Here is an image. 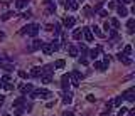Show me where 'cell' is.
Masks as SVG:
<instances>
[{
  "instance_id": "cell-18",
  "label": "cell",
  "mask_w": 135,
  "mask_h": 116,
  "mask_svg": "<svg viewBox=\"0 0 135 116\" xmlns=\"http://www.w3.org/2000/svg\"><path fill=\"white\" fill-rule=\"evenodd\" d=\"M41 45H42V42H41V40H34V42H32V47L31 49H29V51H37V49H41Z\"/></svg>"
},
{
  "instance_id": "cell-14",
  "label": "cell",
  "mask_w": 135,
  "mask_h": 116,
  "mask_svg": "<svg viewBox=\"0 0 135 116\" xmlns=\"http://www.w3.org/2000/svg\"><path fill=\"white\" fill-rule=\"evenodd\" d=\"M19 89H20V93H31L34 88H32V84H20Z\"/></svg>"
},
{
  "instance_id": "cell-35",
  "label": "cell",
  "mask_w": 135,
  "mask_h": 116,
  "mask_svg": "<svg viewBox=\"0 0 135 116\" xmlns=\"http://www.w3.org/2000/svg\"><path fill=\"white\" fill-rule=\"evenodd\" d=\"M79 62H81L83 66H86V64H88V57H84V56H83L81 59H79Z\"/></svg>"
},
{
  "instance_id": "cell-5",
  "label": "cell",
  "mask_w": 135,
  "mask_h": 116,
  "mask_svg": "<svg viewBox=\"0 0 135 116\" xmlns=\"http://www.w3.org/2000/svg\"><path fill=\"white\" fill-rule=\"evenodd\" d=\"M101 51H103V49H101V45H96L95 49H91V51H88V52H90V57H91V59H93V61H96V57L100 56V52H101Z\"/></svg>"
},
{
  "instance_id": "cell-12",
  "label": "cell",
  "mask_w": 135,
  "mask_h": 116,
  "mask_svg": "<svg viewBox=\"0 0 135 116\" xmlns=\"http://www.w3.org/2000/svg\"><path fill=\"white\" fill-rule=\"evenodd\" d=\"M122 96H123V99H128L130 103H132L133 99H135V98H133V89H128V91H125V93L122 94Z\"/></svg>"
},
{
  "instance_id": "cell-42",
  "label": "cell",
  "mask_w": 135,
  "mask_h": 116,
  "mask_svg": "<svg viewBox=\"0 0 135 116\" xmlns=\"http://www.w3.org/2000/svg\"><path fill=\"white\" fill-rule=\"evenodd\" d=\"M3 103H5V96H2V94H0V106H2Z\"/></svg>"
},
{
  "instance_id": "cell-20",
  "label": "cell",
  "mask_w": 135,
  "mask_h": 116,
  "mask_svg": "<svg viewBox=\"0 0 135 116\" xmlns=\"http://www.w3.org/2000/svg\"><path fill=\"white\" fill-rule=\"evenodd\" d=\"M64 66H66L64 59H57L56 62H54V67H56V69H62V67H64Z\"/></svg>"
},
{
  "instance_id": "cell-7",
  "label": "cell",
  "mask_w": 135,
  "mask_h": 116,
  "mask_svg": "<svg viewBox=\"0 0 135 116\" xmlns=\"http://www.w3.org/2000/svg\"><path fill=\"white\" fill-rule=\"evenodd\" d=\"M117 14H118V17H127V15H128V10H127L125 5H118L117 7Z\"/></svg>"
},
{
  "instance_id": "cell-45",
  "label": "cell",
  "mask_w": 135,
  "mask_h": 116,
  "mask_svg": "<svg viewBox=\"0 0 135 116\" xmlns=\"http://www.w3.org/2000/svg\"><path fill=\"white\" fill-rule=\"evenodd\" d=\"M108 113H110V111H105V113H103V114H100V116H108Z\"/></svg>"
},
{
  "instance_id": "cell-29",
  "label": "cell",
  "mask_w": 135,
  "mask_h": 116,
  "mask_svg": "<svg viewBox=\"0 0 135 116\" xmlns=\"http://www.w3.org/2000/svg\"><path fill=\"white\" fill-rule=\"evenodd\" d=\"M24 111H25V109H24V108H20V106H17V109L14 111V114H15V116H22V114H24Z\"/></svg>"
},
{
  "instance_id": "cell-34",
  "label": "cell",
  "mask_w": 135,
  "mask_h": 116,
  "mask_svg": "<svg viewBox=\"0 0 135 116\" xmlns=\"http://www.w3.org/2000/svg\"><path fill=\"white\" fill-rule=\"evenodd\" d=\"M108 35L112 37V39H117V32L115 30H108Z\"/></svg>"
},
{
  "instance_id": "cell-11",
  "label": "cell",
  "mask_w": 135,
  "mask_h": 116,
  "mask_svg": "<svg viewBox=\"0 0 135 116\" xmlns=\"http://www.w3.org/2000/svg\"><path fill=\"white\" fill-rule=\"evenodd\" d=\"M41 49H42V52L47 54V56L54 52V51H52V45H51V44H42V45H41Z\"/></svg>"
},
{
  "instance_id": "cell-26",
  "label": "cell",
  "mask_w": 135,
  "mask_h": 116,
  "mask_svg": "<svg viewBox=\"0 0 135 116\" xmlns=\"http://www.w3.org/2000/svg\"><path fill=\"white\" fill-rule=\"evenodd\" d=\"M110 25H112L113 29H118V27H120V22H118V19H112V20H110Z\"/></svg>"
},
{
  "instance_id": "cell-16",
  "label": "cell",
  "mask_w": 135,
  "mask_h": 116,
  "mask_svg": "<svg viewBox=\"0 0 135 116\" xmlns=\"http://www.w3.org/2000/svg\"><path fill=\"white\" fill-rule=\"evenodd\" d=\"M24 103H25V98H24V96H20V98H17L15 101L12 103V108H17V106H22Z\"/></svg>"
},
{
  "instance_id": "cell-47",
  "label": "cell",
  "mask_w": 135,
  "mask_h": 116,
  "mask_svg": "<svg viewBox=\"0 0 135 116\" xmlns=\"http://www.w3.org/2000/svg\"><path fill=\"white\" fill-rule=\"evenodd\" d=\"M5 116H8V114H5Z\"/></svg>"
},
{
  "instance_id": "cell-27",
  "label": "cell",
  "mask_w": 135,
  "mask_h": 116,
  "mask_svg": "<svg viewBox=\"0 0 135 116\" xmlns=\"http://www.w3.org/2000/svg\"><path fill=\"white\" fill-rule=\"evenodd\" d=\"M123 54H125V56H132V45H125V47H123Z\"/></svg>"
},
{
  "instance_id": "cell-41",
  "label": "cell",
  "mask_w": 135,
  "mask_h": 116,
  "mask_svg": "<svg viewBox=\"0 0 135 116\" xmlns=\"http://www.w3.org/2000/svg\"><path fill=\"white\" fill-rule=\"evenodd\" d=\"M8 81H10V76H3L2 77V82H8Z\"/></svg>"
},
{
  "instance_id": "cell-38",
  "label": "cell",
  "mask_w": 135,
  "mask_h": 116,
  "mask_svg": "<svg viewBox=\"0 0 135 116\" xmlns=\"http://www.w3.org/2000/svg\"><path fill=\"white\" fill-rule=\"evenodd\" d=\"M127 113V109H125V108H120V113H118V116H123Z\"/></svg>"
},
{
  "instance_id": "cell-44",
  "label": "cell",
  "mask_w": 135,
  "mask_h": 116,
  "mask_svg": "<svg viewBox=\"0 0 135 116\" xmlns=\"http://www.w3.org/2000/svg\"><path fill=\"white\" fill-rule=\"evenodd\" d=\"M107 14H108L107 10H100V15H101V17H107Z\"/></svg>"
},
{
  "instance_id": "cell-9",
  "label": "cell",
  "mask_w": 135,
  "mask_h": 116,
  "mask_svg": "<svg viewBox=\"0 0 135 116\" xmlns=\"http://www.w3.org/2000/svg\"><path fill=\"white\" fill-rule=\"evenodd\" d=\"M66 49H68V52H69V56H71V57H76V56H78V49H76L73 44H68V45H66Z\"/></svg>"
},
{
  "instance_id": "cell-15",
  "label": "cell",
  "mask_w": 135,
  "mask_h": 116,
  "mask_svg": "<svg viewBox=\"0 0 135 116\" xmlns=\"http://www.w3.org/2000/svg\"><path fill=\"white\" fill-rule=\"evenodd\" d=\"M118 59H120L123 64H127V66H130V64H132V61L128 59V56H125V54H122V52L118 54Z\"/></svg>"
},
{
  "instance_id": "cell-17",
  "label": "cell",
  "mask_w": 135,
  "mask_h": 116,
  "mask_svg": "<svg viewBox=\"0 0 135 116\" xmlns=\"http://www.w3.org/2000/svg\"><path fill=\"white\" fill-rule=\"evenodd\" d=\"M90 30H91V34H95V35H98V37H103V32L100 30V27L93 25V27H90Z\"/></svg>"
},
{
  "instance_id": "cell-46",
  "label": "cell",
  "mask_w": 135,
  "mask_h": 116,
  "mask_svg": "<svg viewBox=\"0 0 135 116\" xmlns=\"http://www.w3.org/2000/svg\"><path fill=\"white\" fill-rule=\"evenodd\" d=\"M0 88H3V82L2 81H0Z\"/></svg>"
},
{
  "instance_id": "cell-22",
  "label": "cell",
  "mask_w": 135,
  "mask_h": 116,
  "mask_svg": "<svg viewBox=\"0 0 135 116\" xmlns=\"http://www.w3.org/2000/svg\"><path fill=\"white\" fill-rule=\"evenodd\" d=\"M133 25H135V20H133V19H128L127 27H128V32H130V34H133Z\"/></svg>"
},
{
  "instance_id": "cell-33",
  "label": "cell",
  "mask_w": 135,
  "mask_h": 116,
  "mask_svg": "<svg viewBox=\"0 0 135 116\" xmlns=\"http://www.w3.org/2000/svg\"><path fill=\"white\" fill-rule=\"evenodd\" d=\"M91 7H84V15H86V17H90V15H91Z\"/></svg>"
},
{
  "instance_id": "cell-28",
  "label": "cell",
  "mask_w": 135,
  "mask_h": 116,
  "mask_svg": "<svg viewBox=\"0 0 135 116\" xmlns=\"http://www.w3.org/2000/svg\"><path fill=\"white\" fill-rule=\"evenodd\" d=\"M12 15H14V12H5L3 15H0V20H7V19H10Z\"/></svg>"
},
{
  "instance_id": "cell-36",
  "label": "cell",
  "mask_w": 135,
  "mask_h": 116,
  "mask_svg": "<svg viewBox=\"0 0 135 116\" xmlns=\"http://www.w3.org/2000/svg\"><path fill=\"white\" fill-rule=\"evenodd\" d=\"M19 77H22V79H25V77H27V72H25V71H19Z\"/></svg>"
},
{
  "instance_id": "cell-23",
  "label": "cell",
  "mask_w": 135,
  "mask_h": 116,
  "mask_svg": "<svg viewBox=\"0 0 135 116\" xmlns=\"http://www.w3.org/2000/svg\"><path fill=\"white\" fill-rule=\"evenodd\" d=\"M122 101H123V96H118V98H115V99H113V106H115V108H120Z\"/></svg>"
},
{
  "instance_id": "cell-39",
  "label": "cell",
  "mask_w": 135,
  "mask_h": 116,
  "mask_svg": "<svg viewBox=\"0 0 135 116\" xmlns=\"http://www.w3.org/2000/svg\"><path fill=\"white\" fill-rule=\"evenodd\" d=\"M103 64H105V66H108V64H110V57H108V56H105V61H103Z\"/></svg>"
},
{
  "instance_id": "cell-10",
  "label": "cell",
  "mask_w": 135,
  "mask_h": 116,
  "mask_svg": "<svg viewBox=\"0 0 135 116\" xmlns=\"http://www.w3.org/2000/svg\"><path fill=\"white\" fill-rule=\"evenodd\" d=\"M66 9H71V10H76L78 9V0H68V2L64 3Z\"/></svg>"
},
{
  "instance_id": "cell-30",
  "label": "cell",
  "mask_w": 135,
  "mask_h": 116,
  "mask_svg": "<svg viewBox=\"0 0 135 116\" xmlns=\"http://www.w3.org/2000/svg\"><path fill=\"white\" fill-rule=\"evenodd\" d=\"M3 88H5L7 91H12V89H14V84H12L10 81H8V82H3Z\"/></svg>"
},
{
  "instance_id": "cell-2",
  "label": "cell",
  "mask_w": 135,
  "mask_h": 116,
  "mask_svg": "<svg viewBox=\"0 0 135 116\" xmlns=\"http://www.w3.org/2000/svg\"><path fill=\"white\" fill-rule=\"evenodd\" d=\"M69 79H73V86H79V81L83 79V74L79 71H73L69 74Z\"/></svg>"
},
{
  "instance_id": "cell-4",
  "label": "cell",
  "mask_w": 135,
  "mask_h": 116,
  "mask_svg": "<svg viewBox=\"0 0 135 116\" xmlns=\"http://www.w3.org/2000/svg\"><path fill=\"white\" fill-rule=\"evenodd\" d=\"M81 34L84 35V40H86V42H91V40H93V34H91L90 27H84V29H81Z\"/></svg>"
},
{
  "instance_id": "cell-3",
  "label": "cell",
  "mask_w": 135,
  "mask_h": 116,
  "mask_svg": "<svg viewBox=\"0 0 135 116\" xmlns=\"http://www.w3.org/2000/svg\"><path fill=\"white\" fill-rule=\"evenodd\" d=\"M36 93H37V96H41L42 99H51V98H52V94H54V93H51L49 89H37Z\"/></svg>"
},
{
  "instance_id": "cell-37",
  "label": "cell",
  "mask_w": 135,
  "mask_h": 116,
  "mask_svg": "<svg viewBox=\"0 0 135 116\" xmlns=\"http://www.w3.org/2000/svg\"><path fill=\"white\" fill-rule=\"evenodd\" d=\"M86 99H88L90 103H95V96H93V94H88V96H86Z\"/></svg>"
},
{
  "instance_id": "cell-43",
  "label": "cell",
  "mask_w": 135,
  "mask_h": 116,
  "mask_svg": "<svg viewBox=\"0 0 135 116\" xmlns=\"http://www.w3.org/2000/svg\"><path fill=\"white\" fill-rule=\"evenodd\" d=\"M103 27H105V30L108 32V30H110V22H105V25H103Z\"/></svg>"
},
{
  "instance_id": "cell-25",
  "label": "cell",
  "mask_w": 135,
  "mask_h": 116,
  "mask_svg": "<svg viewBox=\"0 0 135 116\" xmlns=\"http://www.w3.org/2000/svg\"><path fill=\"white\" fill-rule=\"evenodd\" d=\"M71 101H73V98L69 96V93L62 96V103H64V104H71Z\"/></svg>"
},
{
  "instance_id": "cell-6",
  "label": "cell",
  "mask_w": 135,
  "mask_h": 116,
  "mask_svg": "<svg viewBox=\"0 0 135 116\" xmlns=\"http://www.w3.org/2000/svg\"><path fill=\"white\" fill-rule=\"evenodd\" d=\"M61 88L64 91H68V88H69V74H64L61 77Z\"/></svg>"
},
{
  "instance_id": "cell-31",
  "label": "cell",
  "mask_w": 135,
  "mask_h": 116,
  "mask_svg": "<svg viewBox=\"0 0 135 116\" xmlns=\"http://www.w3.org/2000/svg\"><path fill=\"white\" fill-rule=\"evenodd\" d=\"M42 82H44V84H49V82H52V77H51V76H47V74H46V76L42 77Z\"/></svg>"
},
{
  "instance_id": "cell-48",
  "label": "cell",
  "mask_w": 135,
  "mask_h": 116,
  "mask_svg": "<svg viewBox=\"0 0 135 116\" xmlns=\"http://www.w3.org/2000/svg\"><path fill=\"white\" fill-rule=\"evenodd\" d=\"M81 2H83V0H81Z\"/></svg>"
},
{
  "instance_id": "cell-32",
  "label": "cell",
  "mask_w": 135,
  "mask_h": 116,
  "mask_svg": "<svg viewBox=\"0 0 135 116\" xmlns=\"http://www.w3.org/2000/svg\"><path fill=\"white\" fill-rule=\"evenodd\" d=\"M76 49H78V51H81V52H84V54L88 52V47H86V45H84V44H79V45H78V47H76Z\"/></svg>"
},
{
  "instance_id": "cell-1",
  "label": "cell",
  "mask_w": 135,
  "mask_h": 116,
  "mask_svg": "<svg viewBox=\"0 0 135 116\" xmlns=\"http://www.w3.org/2000/svg\"><path fill=\"white\" fill-rule=\"evenodd\" d=\"M20 34H27L31 37H36L37 34H39V25H37V24H31V25L24 27L22 30H20Z\"/></svg>"
},
{
  "instance_id": "cell-21",
  "label": "cell",
  "mask_w": 135,
  "mask_h": 116,
  "mask_svg": "<svg viewBox=\"0 0 135 116\" xmlns=\"http://www.w3.org/2000/svg\"><path fill=\"white\" fill-rule=\"evenodd\" d=\"M95 69H96V71H105V69H107V66H105L103 62H98V61H95Z\"/></svg>"
},
{
  "instance_id": "cell-24",
  "label": "cell",
  "mask_w": 135,
  "mask_h": 116,
  "mask_svg": "<svg viewBox=\"0 0 135 116\" xmlns=\"http://www.w3.org/2000/svg\"><path fill=\"white\" fill-rule=\"evenodd\" d=\"M73 39L74 40H79V39H81V29H76V30L73 32Z\"/></svg>"
},
{
  "instance_id": "cell-8",
  "label": "cell",
  "mask_w": 135,
  "mask_h": 116,
  "mask_svg": "<svg viewBox=\"0 0 135 116\" xmlns=\"http://www.w3.org/2000/svg\"><path fill=\"white\" fill-rule=\"evenodd\" d=\"M31 77H41L42 76V67H32L31 72H29Z\"/></svg>"
},
{
  "instance_id": "cell-13",
  "label": "cell",
  "mask_w": 135,
  "mask_h": 116,
  "mask_svg": "<svg viewBox=\"0 0 135 116\" xmlns=\"http://www.w3.org/2000/svg\"><path fill=\"white\" fill-rule=\"evenodd\" d=\"M62 24H64V27H73L76 24V20H74V17H66L62 20Z\"/></svg>"
},
{
  "instance_id": "cell-19",
  "label": "cell",
  "mask_w": 135,
  "mask_h": 116,
  "mask_svg": "<svg viewBox=\"0 0 135 116\" xmlns=\"http://www.w3.org/2000/svg\"><path fill=\"white\" fill-rule=\"evenodd\" d=\"M27 3H29V0H17V2H15V7H17V9H24Z\"/></svg>"
},
{
  "instance_id": "cell-40",
  "label": "cell",
  "mask_w": 135,
  "mask_h": 116,
  "mask_svg": "<svg viewBox=\"0 0 135 116\" xmlns=\"http://www.w3.org/2000/svg\"><path fill=\"white\" fill-rule=\"evenodd\" d=\"M62 116H74V114H73V111H64Z\"/></svg>"
}]
</instances>
